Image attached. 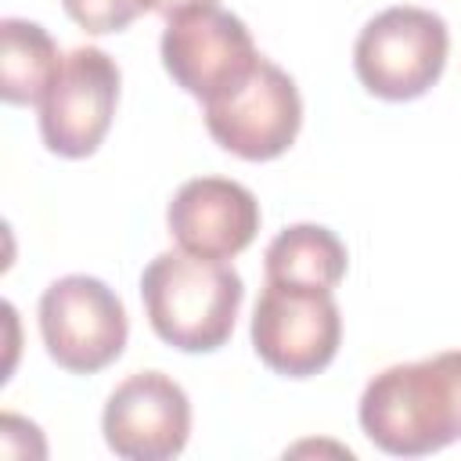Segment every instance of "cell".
I'll list each match as a JSON object with an SVG mask.
<instances>
[{
    "instance_id": "obj_12",
    "label": "cell",
    "mask_w": 461,
    "mask_h": 461,
    "mask_svg": "<svg viewBox=\"0 0 461 461\" xmlns=\"http://www.w3.org/2000/svg\"><path fill=\"white\" fill-rule=\"evenodd\" d=\"M54 36L29 18H4L0 22V94L7 104H40L58 65Z\"/></svg>"
},
{
    "instance_id": "obj_2",
    "label": "cell",
    "mask_w": 461,
    "mask_h": 461,
    "mask_svg": "<svg viewBox=\"0 0 461 461\" xmlns=\"http://www.w3.org/2000/svg\"><path fill=\"white\" fill-rule=\"evenodd\" d=\"M140 299L151 331L166 346L180 353H212L234 331L245 285L223 259L169 249L144 267Z\"/></svg>"
},
{
    "instance_id": "obj_10",
    "label": "cell",
    "mask_w": 461,
    "mask_h": 461,
    "mask_svg": "<svg viewBox=\"0 0 461 461\" xmlns=\"http://www.w3.org/2000/svg\"><path fill=\"white\" fill-rule=\"evenodd\" d=\"M166 223L184 252L227 263L252 245L259 230V202L238 180L194 176L169 198Z\"/></svg>"
},
{
    "instance_id": "obj_3",
    "label": "cell",
    "mask_w": 461,
    "mask_h": 461,
    "mask_svg": "<svg viewBox=\"0 0 461 461\" xmlns=\"http://www.w3.org/2000/svg\"><path fill=\"white\" fill-rule=\"evenodd\" d=\"M450 32L436 11L400 4L378 11L353 43V72L382 101L421 97L447 68Z\"/></svg>"
},
{
    "instance_id": "obj_14",
    "label": "cell",
    "mask_w": 461,
    "mask_h": 461,
    "mask_svg": "<svg viewBox=\"0 0 461 461\" xmlns=\"http://www.w3.org/2000/svg\"><path fill=\"white\" fill-rule=\"evenodd\" d=\"M144 11H155L162 14L166 22L176 18V14H187V11H198V7H216V0H140Z\"/></svg>"
},
{
    "instance_id": "obj_4",
    "label": "cell",
    "mask_w": 461,
    "mask_h": 461,
    "mask_svg": "<svg viewBox=\"0 0 461 461\" xmlns=\"http://www.w3.org/2000/svg\"><path fill=\"white\" fill-rule=\"evenodd\" d=\"M36 313L47 357L72 375H94L126 349V306L101 277L65 274L50 281Z\"/></svg>"
},
{
    "instance_id": "obj_9",
    "label": "cell",
    "mask_w": 461,
    "mask_h": 461,
    "mask_svg": "<svg viewBox=\"0 0 461 461\" xmlns=\"http://www.w3.org/2000/svg\"><path fill=\"white\" fill-rule=\"evenodd\" d=\"M104 443L126 461H169L187 447L191 400L162 371H137L122 378L101 414Z\"/></svg>"
},
{
    "instance_id": "obj_7",
    "label": "cell",
    "mask_w": 461,
    "mask_h": 461,
    "mask_svg": "<svg viewBox=\"0 0 461 461\" xmlns=\"http://www.w3.org/2000/svg\"><path fill=\"white\" fill-rule=\"evenodd\" d=\"M158 50L173 83L202 104L234 90L263 58L249 25L223 7H198L169 18Z\"/></svg>"
},
{
    "instance_id": "obj_1",
    "label": "cell",
    "mask_w": 461,
    "mask_h": 461,
    "mask_svg": "<svg viewBox=\"0 0 461 461\" xmlns=\"http://www.w3.org/2000/svg\"><path fill=\"white\" fill-rule=\"evenodd\" d=\"M364 436L393 457H425L461 439V349L382 367L360 393Z\"/></svg>"
},
{
    "instance_id": "obj_5",
    "label": "cell",
    "mask_w": 461,
    "mask_h": 461,
    "mask_svg": "<svg viewBox=\"0 0 461 461\" xmlns=\"http://www.w3.org/2000/svg\"><path fill=\"white\" fill-rule=\"evenodd\" d=\"M202 115L209 137L223 151L245 162H270L295 144L303 126V97L281 65L259 58L234 90L205 101Z\"/></svg>"
},
{
    "instance_id": "obj_13",
    "label": "cell",
    "mask_w": 461,
    "mask_h": 461,
    "mask_svg": "<svg viewBox=\"0 0 461 461\" xmlns=\"http://www.w3.org/2000/svg\"><path fill=\"white\" fill-rule=\"evenodd\" d=\"M65 14L90 36L122 32L144 7L140 0H61Z\"/></svg>"
},
{
    "instance_id": "obj_8",
    "label": "cell",
    "mask_w": 461,
    "mask_h": 461,
    "mask_svg": "<svg viewBox=\"0 0 461 461\" xmlns=\"http://www.w3.org/2000/svg\"><path fill=\"white\" fill-rule=\"evenodd\" d=\"M115 104L119 65L101 47H72L40 101V137L61 158H86L101 148Z\"/></svg>"
},
{
    "instance_id": "obj_6",
    "label": "cell",
    "mask_w": 461,
    "mask_h": 461,
    "mask_svg": "<svg viewBox=\"0 0 461 461\" xmlns=\"http://www.w3.org/2000/svg\"><path fill=\"white\" fill-rule=\"evenodd\" d=\"M339 342L342 313L328 288L267 281L252 310V349L270 371L310 378L335 360Z\"/></svg>"
},
{
    "instance_id": "obj_11",
    "label": "cell",
    "mask_w": 461,
    "mask_h": 461,
    "mask_svg": "<svg viewBox=\"0 0 461 461\" xmlns=\"http://www.w3.org/2000/svg\"><path fill=\"white\" fill-rule=\"evenodd\" d=\"M349 256L335 230L324 223H292L263 252L267 281L303 285V288H335L346 277Z\"/></svg>"
}]
</instances>
